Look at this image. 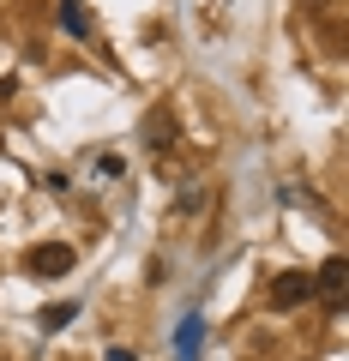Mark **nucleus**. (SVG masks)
<instances>
[{
	"label": "nucleus",
	"instance_id": "obj_6",
	"mask_svg": "<svg viewBox=\"0 0 349 361\" xmlns=\"http://www.w3.org/2000/svg\"><path fill=\"white\" fill-rule=\"evenodd\" d=\"M121 169H127L121 157H97V175H103V180H121Z\"/></svg>",
	"mask_w": 349,
	"mask_h": 361
},
{
	"label": "nucleus",
	"instance_id": "obj_4",
	"mask_svg": "<svg viewBox=\"0 0 349 361\" xmlns=\"http://www.w3.org/2000/svg\"><path fill=\"white\" fill-rule=\"evenodd\" d=\"M73 319H78V301H54V307H42V313H37L42 331H66Z\"/></svg>",
	"mask_w": 349,
	"mask_h": 361
},
{
	"label": "nucleus",
	"instance_id": "obj_5",
	"mask_svg": "<svg viewBox=\"0 0 349 361\" xmlns=\"http://www.w3.org/2000/svg\"><path fill=\"white\" fill-rule=\"evenodd\" d=\"M145 139H151V145H169L175 133H169V121H163V115H151V121H145Z\"/></svg>",
	"mask_w": 349,
	"mask_h": 361
},
{
	"label": "nucleus",
	"instance_id": "obj_8",
	"mask_svg": "<svg viewBox=\"0 0 349 361\" xmlns=\"http://www.w3.org/2000/svg\"><path fill=\"white\" fill-rule=\"evenodd\" d=\"M103 361H139V355H133V349H109Z\"/></svg>",
	"mask_w": 349,
	"mask_h": 361
},
{
	"label": "nucleus",
	"instance_id": "obj_2",
	"mask_svg": "<svg viewBox=\"0 0 349 361\" xmlns=\"http://www.w3.org/2000/svg\"><path fill=\"white\" fill-rule=\"evenodd\" d=\"M319 289H313V271H283L271 283V307L277 313H289V307H301V301H313Z\"/></svg>",
	"mask_w": 349,
	"mask_h": 361
},
{
	"label": "nucleus",
	"instance_id": "obj_1",
	"mask_svg": "<svg viewBox=\"0 0 349 361\" xmlns=\"http://www.w3.org/2000/svg\"><path fill=\"white\" fill-rule=\"evenodd\" d=\"M73 247L66 241H37V247H25V277H42V283H54V277H66L73 271Z\"/></svg>",
	"mask_w": 349,
	"mask_h": 361
},
{
	"label": "nucleus",
	"instance_id": "obj_3",
	"mask_svg": "<svg viewBox=\"0 0 349 361\" xmlns=\"http://www.w3.org/2000/svg\"><path fill=\"white\" fill-rule=\"evenodd\" d=\"M61 30L73 42H97V25H91V13H85V0H61Z\"/></svg>",
	"mask_w": 349,
	"mask_h": 361
},
{
	"label": "nucleus",
	"instance_id": "obj_7",
	"mask_svg": "<svg viewBox=\"0 0 349 361\" xmlns=\"http://www.w3.org/2000/svg\"><path fill=\"white\" fill-rule=\"evenodd\" d=\"M193 343H199V319H187L181 325V355H193Z\"/></svg>",
	"mask_w": 349,
	"mask_h": 361
}]
</instances>
